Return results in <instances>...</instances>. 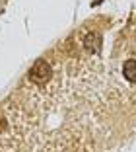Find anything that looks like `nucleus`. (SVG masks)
Returning a JSON list of instances; mask_svg holds the SVG:
<instances>
[{
    "label": "nucleus",
    "instance_id": "nucleus-3",
    "mask_svg": "<svg viewBox=\"0 0 136 152\" xmlns=\"http://www.w3.org/2000/svg\"><path fill=\"white\" fill-rule=\"evenodd\" d=\"M123 74L128 82H136V58H128L123 66Z\"/></svg>",
    "mask_w": 136,
    "mask_h": 152
},
{
    "label": "nucleus",
    "instance_id": "nucleus-2",
    "mask_svg": "<svg viewBox=\"0 0 136 152\" xmlns=\"http://www.w3.org/2000/svg\"><path fill=\"white\" fill-rule=\"evenodd\" d=\"M84 47L89 51V53H99L101 51V35L95 31L88 33V35L84 37Z\"/></svg>",
    "mask_w": 136,
    "mask_h": 152
},
{
    "label": "nucleus",
    "instance_id": "nucleus-4",
    "mask_svg": "<svg viewBox=\"0 0 136 152\" xmlns=\"http://www.w3.org/2000/svg\"><path fill=\"white\" fill-rule=\"evenodd\" d=\"M99 2H101V0H95V2H93V4H99Z\"/></svg>",
    "mask_w": 136,
    "mask_h": 152
},
{
    "label": "nucleus",
    "instance_id": "nucleus-1",
    "mask_svg": "<svg viewBox=\"0 0 136 152\" xmlns=\"http://www.w3.org/2000/svg\"><path fill=\"white\" fill-rule=\"evenodd\" d=\"M51 74H53V68H51V64L47 61H37L29 68V78L33 82H37V84H45L51 78Z\"/></svg>",
    "mask_w": 136,
    "mask_h": 152
}]
</instances>
